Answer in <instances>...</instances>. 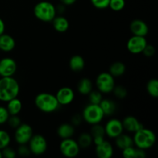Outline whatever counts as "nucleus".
<instances>
[{
    "label": "nucleus",
    "instance_id": "9b49d317",
    "mask_svg": "<svg viewBox=\"0 0 158 158\" xmlns=\"http://www.w3.org/2000/svg\"><path fill=\"white\" fill-rule=\"evenodd\" d=\"M147 44H148V41L146 40V37L133 35V36H131L128 40L127 48L131 53L139 54L142 53Z\"/></svg>",
    "mask_w": 158,
    "mask_h": 158
},
{
    "label": "nucleus",
    "instance_id": "f257e3e1",
    "mask_svg": "<svg viewBox=\"0 0 158 158\" xmlns=\"http://www.w3.org/2000/svg\"><path fill=\"white\" fill-rule=\"evenodd\" d=\"M20 86L19 82L12 77L0 78V101H9L18 97Z\"/></svg>",
    "mask_w": 158,
    "mask_h": 158
},
{
    "label": "nucleus",
    "instance_id": "2eb2a0df",
    "mask_svg": "<svg viewBox=\"0 0 158 158\" xmlns=\"http://www.w3.org/2000/svg\"><path fill=\"white\" fill-rule=\"evenodd\" d=\"M123 130L130 133H135L141 128L144 127L140 121L133 116H127L122 120Z\"/></svg>",
    "mask_w": 158,
    "mask_h": 158
},
{
    "label": "nucleus",
    "instance_id": "f03ea898",
    "mask_svg": "<svg viewBox=\"0 0 158 158\" xmlns=\"http://www.w3.org/2000/svg\"><path fill=\"white\" fill-rule=\"evenodd\" d=\"M34 103L37 109L46 114L55 112L60 106L56 96L49 93H40L37 94Z\"/></svg>",
    "mask_w": 158,
    "mask_h": 158
},
{
    "label": "nucleus",
    "instance_id": "2f4dec72",
    "mask_svg": "<svg viewBox=\"0 0 158 158\" xmlns=\"http://www.w3.org/2000/svg\"><path fill=\"white\" fill-rule=\"evenodd\" d=\"M112 93H114V96H115L117 98L120 99V100H123V99L126 98L127 96V89L123 86H114V89H113Z\"/></svg>",
    "mask_w": 158,
    "mask_h": 158
},
{
    "label": "nucleus",
    "instance_id": "79ce46f5",
    "mask_svg": "<svg viewBox=\"0 0 158 158\" xmlns=\"http://www.w3.org/2000/svg\"><path fill=\"white\" fill-rule=\"evenodd\" d=\"M61 4L64 5L65 6H72L73 5L77 0H60Z\"/></svg>",
    "mask_w": 158,
    "mask_h": 158
},
{
    "label": "nucleus",
    "instance_id": "ddd939ff",
    "mask_svg": "<svg viewBox=\"0 0 158 158\" xmlns=\"http://www.w3.org/2000/svg\"><path fill=\"white\" fill-rule=\"evenodd\" d=\"M55 96L60 106H67L70 104L75 98L74 91L68 86L60 88Z\"/></svg>",
    "mask_w": 158,
    "mask_h": 158
},
{
    "label": "nucleus",
    "instance_id": "c9c22d12",
    "mask_svg": "<svg viewBox=\"0 0 158 158\" xmlns=\"http://www.w3.org/2000/svg\"><path fill=\"white\" fill-rule=\"evenodd\" d=\"M2 151V157L6 158H15L16 156L17 153L13 148H10L9 146L6 147L5 148H3Z\"/></svg>",
    "mask_w": 158,
    "mask_h": 158
},
{
    "label": "nucleus",
    "instance_id": "4be33fe9",
    "mask_svg": "<svg viewBox=\"0 0 158 158\" xmlns=\"http://www.w3.org/2000/svg\"><path fill=\"white\" fill-rule=\"evenodd\" d=\"M99 105L101 107L105 116H112L117 110V104L114 100L110 99L103 98Z\"/></svg>",
    "mask_w": 158,
    "mask_h": 158
},
{
    "label": "nucleus",
    "instance_id": "a878e982",
    "mask_svg": "<svg viewBox=\"0 0 158 158\" xmlns=\"http://www.w3.org/2000/svg\"><path fill=\"white\" fill-rule=\"evenodd\" d=\"M77 143L80 148H83V149L89 148L93 144V137L91 136L90 133L83 132L80 134L78 137Z\"/></svg>",
    "mask_w": 158,
    "mask_h": 158
},
{
    "label": "nucleus",
    "instance_id": "c756f323",
    "mask_svg": "<svg viewBox=\"0 0 158 158\" xmlns=\"http://www.w3.org/2000/svg\"><path fill=\"white\" fill-rule=\"evenodd\" d=\"M90 134L93 137H105V131L104 127L102 126L100 123L92 125V127L90 130Z\"/></svg>",
    "mask_w": 158,
    "mask_h": 158
},
{
    "label": "nucleus",
    "instance_id": "c03bdc74",
    "mask_svg": "<svg viewBox=\"0 0 158 158\" xmlns=\"http://www.w3.org/2000/svg\"><path fill=\"white\" fill-rule=\"evenodd\" d=\"M2 157V151L0 150V158Z\"/></svg>",
    "mask_w": 158,
    "mask_h": 158
},
{
    "label": "nucleus",
    "instance_id": "0eeeda50",
    "mask_svg": "<svg viewBox=\"0 0 158 158\" xmlns=\"http://www.w3.org/2000/svg\"><path fill=\"white\" fill-rule=\"evenodd\" d=\"M28 143H29L28 147L31 154L34 155H42L47 151V140L41 134H35V135L33 134Z\"/></svg>",
    "mask_w": 158,
    "mask_h": 158
},
{
    "label": "nucleus",
    "instance_id": "5701e85b",
    "mask_svg": "<svg viewBox=\"0 0 158 158\" xmlns=\"http://www.w3.org/2000/svg\"><path fill=\"white\" fill-rule=\"evenodd\" d=\"M6 109L9 115H18L23 109V103L19 99L15 97L7 102Z\"/></svg>",
    "mask_w": 158,
    "mask_h": 158
},
{
    "label": "nucleus",
    "instance_id": "37998d69",
    "mask_svg": "<svg viewBox=\"0 0 158 158\" xmlns=\"http://www.w3.org/2000/svg\"><path fill=\"white\" fill-rule=\"evenodd\" d=\"M5 29H6V25H5L4 21L0 18V35L4 33Z\"/></svg>",
    "mask_w": 158,
    "mask_h": 158
},
{
    "label": "nucleus",
    "instance_id": "58836bf2",
    "mask_svg": "<svg viewBox=\"0 0 158 158\" xmlns=\"http://www.w3.org/2000/svg\"><path fill=\"white\" fill-rule=\"evenodd\" d=\"M155 52H156V50L154 46H152V45L148 44V43L146 47L144 48V49H143V52H142V53L147 57H152L153 56H154Z\"/></svg>",
    "mask_w": 158,
    "mask_h": 158
},
{
    "label": "nucleus",
    "instance_id": "9d476101",
    "mask_svg": "<svg viewBox=\"0 0 158 158\" xmlns=\"http://www.w3.org/2000/svg\"><path fill=\"white\" fill-rule=\"evenodd\" d=\"M105 135L111 139H114L123 132L122 121L119 119L112 118L108 120L104 126Z\"/></svg>",
    "mask_w": 158,
    "mask_h": 158
},
{
    "label": "nucleus",
    "instance_id": "4c0bfd02",
    "mask_svg": "<svg viewBox=\"0 0 158 158\" xmlns=\"http://www.w3.org/2000/svg\"><path fill=\"white\" fill-rule=\"evenodd\" d=\"M16 153L21 157H27L31 154L29 147L26 146V144H19Z\"/></svg>",
    "mask_w": 158,
    "mask_h": 158
},
{
    "label": "nucleus",
    "instance_id": "412c9836",
    "mask_svg": "<svg viewBox=\"0 0 158 158\" xmlns=\"http://www.w3.org/2000/svg\"><path fill=\"white\" fill-rule=\"evenodd\" d=\"M69 66L72 71L75 73L81 72L85 67V60L80 55H74L69 61Z\"/></svg>",
    "mask_w": 158,
    "mask_h": 158
},
{
    "label": "nucleus",
    "instance_id": "a211bd4d",
    "mask_svg": "<svg viewBox=\"0 0 158 158\" xmlns=\"http://www.w3.org/2000/svg\"><path fill=\"white\" fill-rule=\"evenodd\" d=\"M57 135L63 140V139L70 138L74 135L75 127L72 123H64L60 124L57 128Z\"/></svg>",
    "mask_w": 158,
    "mask_h": 158
},
{
    "label": "nucleus",
    "instance_id": "c85d7f7f",
    "mask_svg": "<svg viewBox=\"0 0 158 158\" xmlns=\"http://www.w3.org/2000/svg\"><path fill=\"white\" fill-rule=\"evenodd\" d=\"M102 93L97 89V90H92L89 94H88V97H89V103H93V104H100L101 100H103V95Z\"/></svg>",
    "mask_w": 158,
    "mask_h": 158
},
{
    "label": "nucleus",
    "instance_id": "72a5a7b5",
    "mask_svg": "<svg viewBox=\"0 0 158 158\" xmlns=\"http://www.w3.org/2000/svg\"><path fill=\"white\" fill-rule=\"evenodd\" d=\"M90 2L97 9H104L109 7L110 0H90Z\"/></svg>",
    "mask_w": 158,
    "mask_h": 158
},
{
    "label": "nucleus",
    "instance_id": "e433bc0d",
    "mask_svg": "<svg viewBox=\"0 0 158 158\" xmlns=\"http://www.w3.org/2000/svg\"><path fill=\"white\" fill-rule=\"evenodd\" d=\"M9 116L10 115H9L6 107L3 106H0V125L7 123Z\"/></svg>",
    "mask_w": 158,
    "mask_h": 158
},
{
    "label": "nucleus",
    "instance_id": "7c9ffc66",
    "mask_svg": "<svg viewBox=\"0 0 158 158\" xmlns=\"http://www.w3.org/2000/svg\"><path fill=\"white\" fill-rule=\"evenodd\" d=\"M125 0H110L109 7L114 12H120L125 7Z\"/></svg>",
    "mask_w": 158,
    "mask_h": 158
},
{
    "label": "nucleus",
    "instance_id": "20e7f679",
    "mask_svg": "<svg viewBox=\"0 0 158 158\" xmlns=\"http://www.w3.org/2000/svg\"><path fill=\"white\" fill-rule=\"evenodd\" d=\"M35 18L44 23H49L56 15V6L48 1H42L37 3L33 9Z\"/></svg>",
    "mask_w": 158,
    "mask_h": 158
},
{
    "label": "nucleus",
    "instance_id": "1a4fd4ad",
    "mask_svg": "<svg viewBox=\"0 0 158 158\" xmlns=\"http://www.w3.org/2000/svg\"><path fill=\"white\" fill-rule=\"evenodd\" d=\"M33 135V130L28 123H21L15 129L14 139L19 144H27Z\"/></svg>",
    "mask_w": 158,
    "mask_h": 158
},
{
    "label": "nucleus",
    "instance_id": "dca6fc26",
    "mask_svg": "<svg viewBox=\"0 0 158 158\" xmlns=\"http://www.w3.org/2000/svg\"><path fill=\"white\" fill-rule=\"evenodd\" d=\"M95 152L99 158H111L114 155V148L109 141L104 140L96 146Z\"/></svg>",
    "mask_w": 158,
    "mask_h": 158
},
{
    "label": "nucleus",
    "instance_id": "7ed1b4c3",
    "mask_svg": "<svg viewBox=\"0 0 158 158\" xmlns=\"http://www.w3.org/2000/svg\"><path fill=\"white\" fill-rule=\"evenodd\" d=\"M133 140L134 144L137 148L148 150L152 148L156 143V135L151 130L143 127L134 133Z\"/></svg>",
    "mask_w": 158,
    "mask_h": 158
},
{
    "label": "nucleus",
    "instance_id": "cd10ccee",
    "mask_svg": "<svg viewBox=\"0 0 158 158\" xmlns=\"http://www.w3.org/2000/svg\"><path fill=\"white\" fill-rule=\"evenodd\" d=\"M10 143L11 137L9 133L4 130H0V150L9 146Z\"/></svg>",
    "mask_w": 158,
    "mask_h": 158
},
{
    "label": "nucleus",
    "instance_id": "423d86ee",
    "mask_svg": "<svg viewBox=\"0 0 158 158\" xmlns=\"http://www.w3.org/2000/svg\"><path fill=\"white\" fill-rule=\"evenodd\" d=\"M96 86L102 94L112 93L115 86V79L109 72H102L96 79Z\"/></svg>",
    "mask_w": 158,
    "mask_h": 158
},
{
    "label": "nucleus",
    "instance_id": "473e14b6",
    "mask_svg": "<svg viewBox=\"0 0 158 158\" xmlns=\"http://www.w3.org/2000/svg\"><path fill=\"white\" fill-rule=\"evenodd\" d=\"M7 123L9 124V126L10 127H12V129H15L16 127H18L20 124H21V120H20L19 117H18V115H10L9 116V119L7 120Z\"/></svg>",
    "mask_w": 158,
    "mask_h": 158
},
{
    "label": "nucleus",
    "instance_id": "6ab92c4d",
    "mask_svg": "<svg viewBox=\"0 0 158 158\" xmlns=\"http://www.w3.org/2000/svg\"><path fill=\"white\" fill-rule=\"evenodd\" d=\"M54 29L58 32H65L69 27V23L67 19L63 15H56L52 21Z\"/></svg>",
    "mask_w": 158,
    "mask_h": 158
},
{
    "label": "nucleus",
    "instance_id": "39448f33",
    "mask_svg": "<svg viewBox=\"0 0 158 158\" xmlns=\"http://www.w3.org/2000/svg\"><path fill=\"white\" fill-rule=\"evenodd\" d=\"M105 115L99 104L89 103L83 109L82 117L87 123L90 125L100 123Z\"/></svg>",
    "mask_w": 158,
    "mask_h": 158
},
{
    "label": "nucleus",
    "instance_id": "a19ab883",
    "mask_svg": "<svg viewBox=\"0 0 158 158\" xmlns=\"http://www.w3.org/2000/svg\"><path fill=\"white\" fill-rule=\"evenodd\" d=\"M105 140L104 137H93V143H94L95 146L97 145L100 144L102 142H103Z\"/></svg>",
    "mask_w": 158,
    "mask_h": 158
},
{
    "label": "nucleus",
    "instance_id": "4468645a",
    "mask_svg": "<svg viewBox=\"0 0 158 158\" xmlns=\"http://www.w3.org/2000/svg\"><path fill=\"white\" fill-rule=\"evenodd\" d=\"M130 29L133 35H138V36L146 37L149 32L148 24L141 19L133 20L130 25Z\"/></svg>",
    "mask_w": 158,
    "mask_h": 158
},
{
    "label": "nucleus",
    "instance_id": "b1692460",
    "mask_svg": "<svg viewBox=\"0 0 158 158\" xmlns=\"http://www.w3.org/2000/svg\"><path fill=\"white\" fill-rule=\"evenodd\" d=\"M77 90L82 95H88L93 90V83L89 78H82L77 83Z\"/></svg>",
    "mask_w": 158,
    "mask_h": 158
},
{
    "label": "nucleus",
    "instance_id": "f8f14e48",
    "mask_svg": "<svg viewBox=\"0 0 158 158\" xmlns=\"http://www.w3.org/2000/svg\"><path fill=\"white\" fill-rule=\"evenodd\" d=\"M17 70V63L11 57H4L0 60V77H13Z\"/></svg>",
    "mask_w": 158,
    "mask_h": 158
},
{
    "label": "nucleus",
    "instance_id": "aec40b11",
    "mask_svg": "<svg viewBox=\"0 0 158 158\" xmlns=\"http://www.w3.org/2000/svg\"><path fill=\"white\" fill-rule=\"evenodd\" d=\"M115 139V144L117 148L120 150H123L129 147L134 146V140L133 137L128 134L122 133L119 136H117Z\"/></svg>",
    "mask_w": 158,
    "mask_h": 158
},
{
    "label": "nucleus",
    "instance_id": "f3484780",
    "mask_svg": "<svg viewBox=\"0 0 158 158\" xmlns=\"http://www.w3.org/2000/svg\"><path fill=\"white\" fill-rule=\"evenodd\" d=\"M15 47V40L9 34L0 35V50L2 52H11Z\"/></svg>",
    "mask_w": 158,
    "mask_h": 158
},
{
    "label": "nucleus",
    "instance_id": "ea45409f",
    "mask_svg": "<svg viewBox=\"0 0 158 158\" xmlns=\"http://www.w3.org/2000/svg\"><path fill=\"white\" fill-rule=\"evenodd\" d=\"M82 120H83L82 116H80V114H74L72 117V118H71V123L74 127L79 126L82 123Z\"/></svg>",
    "mask_w": 158,
    "mask_h": 158
},
{
    "label": "nucleus",
    "instance_id": "bb28decb",
    "mask_svg": "<svg viewBox=\"0 0 158 158\" xmlns=\"http://www.w3.org/2000/svg\"><path fill=\"white\" fill-rule=\"evenodd\" d=\"M147 90L148 94L154 98L158 97V81L156 79H151L147 84Z\"/></svg>",
    "mask_w": 158,
    "mask_h": 158
},
{
    "label": "nucleus",
    "instance_id": "393cba45",
    "mask_svg": "<svg viewBox=\"0 0 158 158\" xmlns=\"http://www.w3.org/2000/svg\"><path fill=\"white\" fill-rule=\"evenodd\" d=\"M126 72V66L122 62H114L109 68V73L115 78L123 76Z\"/></svg>",
    "mask_w": 158,
    "mask_h": 158
},
{
    "label": "nucleus",
    "instance_id": "f704fd0d",
    "mask_svg": "<svg viewBox=\"0 0 158 158\" xmlns=\"http://www.w3.org/2000/svg\"><path fill=\"white\" fill-rule=\"evenodd\" d=\"M136 150H137V148H134V146L127 148L122 150V155L125 158H135Z\"/></svg>",
    "mask_w": 158,
    "mask_h": 158
},
{
    "label": "nucleus",
    "instance_id": "6e6552de",
    "mask_svg": "<svg viewBox=\"0 0 158 158\" xmlns=\"http://www.w3.org/2000/svg\"><path fill=\"white\" fill-rule=\"evenodd\" d=\"M60 151L64 157L73 158L80 154V148L77 140L70 137L62 140L60 144Z\"/></svg>",
    "mask_w": 158,
    "mask_h": 158
}]
</instances>
